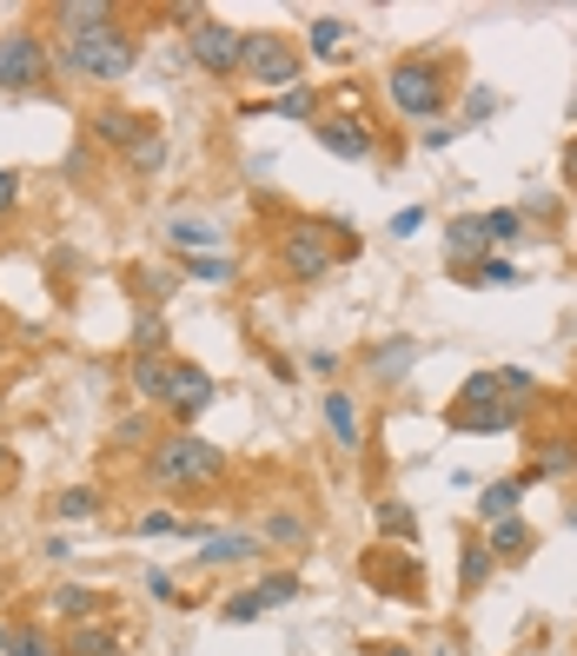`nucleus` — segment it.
<instances>
[{
	"label": "nucleus",
	"mask_w": 577,
	"mask_h": 656,
	"mask_svg": "<svg viewBox=\"0 0 577 656\" xmlns=\"http://www.w3.org/2000/svg\"><path fill=\"white\" fill-rule=\"evenodd\" d=\"M518 418H525V405L498 385V372H472L465 392H458L452 412H445V425H452L458 438H498V431H512Z\"/></svg>",
	"instance_id": "f257e3e1"
},
{
	"label": "nucleus",
	"mask_w": 577,
	"mask_h": 656,
	"mask_svg": "<svg viewBox=\"0 0 577 656\" xmlns=\"http://www.w3.org/2000/svg\"><path fill=\"white\" fill-rule=\"evenodd\" d=\"M146 471L166 485V491H199V485H213L219 471H226V458L206 445V438H193V431H179V438H159L153 445V458H146Z\"/></svg>",
	"instance_id": "f03ea898"
},
{
	"label": "nucleus",
	"mask_w": 577,
	"mask_h": 656,
	"mask_svg": "<svg viewBox=\"0 0 577 656\" xmlns=\"http://www.w3.org/2000/svg\"><path fill=\"white\" fill-rule=\"evenodd\" d=\"M133 33H120V27H100V33H86V40H66V66L80 73V80H126L133 73Z\"/></svg>",
	"instance_id": "7ed1b4c3"
},
{
	"label": "nucleus",
	"mask_w": 577,
	"mask_h": 656,
	"mask_svg": "<svg viewBox=\"0 0 577 656\" xmlns=\"http://www.w3.org/2000/svg\"><path fill=\"white\" fill-rule=\"evenodd\" d=\"M385 93H392V106H399L405 119H419V126H432L439 106H445V80H439L432 60H399V66L385 73Z\"/></svg>",
	"instance_id": "20e7f679"
},
{
	"label": "nucleus",
	"mask_w": 577,
	"mask_h": 656,
	"mask_svg": "<svg viewBox=\"0 0 577 656\" xmlns=\"http://www.w3.org/2000/svg\"><path fill=\"white\" fill-rule=\"evenodd\" d=\"M239 73L259 80V86H286V93H292L306 66H299V46H292L286 33H246V40H239Z\"/></svg>",
	"instance_id": "39448f33"
},
{
	"label": "nucleus",
	"mask_w": 577,
	"mask_h": 656,
	"mask_svg": "<svg viewBox=\"0 0 577 656\" xmlns=\"http://www.w3.org/2000/svg\"><path fill=\"white\" fill-rule=\"evenodd\" d=\"M239 27L233 20H219V13H199L193 27H186V53H193V66H206V73H239Z\"/></svg>",
	"instance_id": "423d86ee"
},
{
	"label": "nucleus",
	"mask_w": 577,
	"mask_h": 656,
	"mask_svg": "<svg viewBox=\"0 0 577 656\" xmlns=\"http://www.w3.org/2000/svg\"><path fill=\"white\" fill-rule=\"evenodd\" d=\"M279 259H286V272L299 279V285H319L326 272H332V246H326V232L312 226V219H292L286 232H279Z\"/></svg>",
	"instance_id": "0eeeda50"
},
{
	"label": "nucleus",
	"mask_w": 577,
	"mask_h": 656,
	"mask_svg": "<svg viewBox=\"0 0 577 656\" xmlns=\"http://www.w3.org/2000/svg\"><path fill=\"white\" fill-rule=\"evenodd\" d=\"M40 80H47V46H40V33H33V27L0 33V93H27V86H40Z\"/></svg>",
	"instance_id": "6e6552de"
},
{
	"label": "nucleus",
	"mask_w": 577,
	"mask_h": 656,
	"mask_svg": "<svg viewBox=\"0 0 577 656\" xmlns=\"http://www.w3.org/2000/svg\"><path fill=\"white\" fill-rule=\"evenodd\" d=\"M213 398H219V385H213V372H199V365H179V358H173V385H166V412H173L179 425H193L199 412H213Z\"/></svg>",
	"instance_id": "1a4fd4ad"
},
{
	"label": "nucleus",
	"mask_w": 577,
	"mask_h": 656,
	"mask_svg": "<svg viewBox=\"0 0 577 656\" xmlns=\"http://www.w3.org/2000/svg\"><path fill=\"white\" fill-rule=\"evenodd\" d=\"M312 133H319V146L326 153H339V159H352V166H365V159H379V146H372V133L359 126V119H312Z\"/></svg>",
	"instance_id": "9d476101"
},
{
	"label": "nucleus",
	"mask_w": 577,
	"mask_h": 656,
	"mask_svg": "<svg viewBox=\"0 0 577 656\" xmlns=\"http://www.w3.org/2000/svg\"><path fill=\"white\" fill-rule=\"evenodd\" d=\"M126 378H133V398H140V405H166V385H173V358H166V352H133Z\"/></svg>",
	"instance_id": "9b49d317"
},
{
	"label": "nucleus",
	"mask_w": 577,
	"mask_h": 656,
	"mask_svg": "<svg viewBox=\"0 0 577 656\" xmlns=\"http://www.w3.org/2000/svg\"><path fill=\"white\" fill-rule=\"evenodd\" d=\"M571 471H577V438H545L538 458L518 471V485L532 491V485H545V478H571Z\"/></svg>",
	"instance_id": "f8f14e48"
},
{
	"label": "nucleus",
	"mask_w": 577,
	"mask_h": 656,
	"mask_svg": "<svg viewBox=\"0 0 577 656\" xmlns=\"http://www.w3.org/2000/svg\"><path fill=\"white\" fill-rule=\"evenodd\" d=\"M53 27H60L66 40H86V33H100V27H113V0H60V7H53Z\"/></svg>",
	"instance_id": "ddd939ff"
},
{
	"label": "nucleus",
	"mask_w": 577,
	"mask_h": 656,
	"mask_svg": "<svg viewBox=\"0 0 577 656\" xmlns=\"http://www.w3.org/2000/svg\"><path fill=\"white\" fill-rule=\"evenodd\" d=\"M445 252H452V265H478V259L492 252V239H485V212H458V219L445 226Z\"/></svg>",
	"instance_id": "4468645a"
},
{
	"label": "nucleus",
	"mask_w": 577,
	"mask_h": 656,
	"mask_svg": "<svg viewBox=\"0 0 577 656\" xmlns=\"http://www.w3.org/2000/svg\"><path fill=\"white\" fill-rule=\"evenodd\" d=\"M140 133H153V126H146L133 106H100V113H93V139H100V146H120V153H126Z\"/></svg>",
	"instance_id": "2eb2a0df"
},
{
	"label": "nucleus",
	"mask_w": 577,
	"mask_h": 656,
	"mask_svg": "<svg viewBox=\"0 0 577 656\" xmlns=\"http://www.w3.org/2000/svg\"><path fill=\"white\" fill-rule=\"evenodd\" d=\"M219 239H226V232H219L213 219H186V212L166 219V246H179L186 259H193V252H219Z\"/></svg>",
	"instance_id": "dca6fc26"
},
{
	"label": "nucleus",
	"mask_w": 577,
	"mask_h": 656,
	"mask_svg": "<svg viewBox=\"0 0 577 656\" xmlns=\"http://www.w3.org/2000/svg\"><path fill=\"white\" fill-rule=\"evenodd\" d=\"M239 558H259V538H246V531H206L199 538V564L213 571V564H239Z\"/></svg>",
	"instance_id": "f3484780"
},
{
	"label": "nucleus",
	"mask_w": 577,
	"mask_h": 656,
	"mask_svg": "<svg viewBox=\"0 0 577 656\" xmlns=\"http://www.w3.org/2000/svg\"><path fill=\"white\" fill-rule=\"evenodd\" d=\"M47 611L66 617V624H93V611H106V597H100V591H80V584H60V591L47 597Z\"/></svg>",
	"instance_id": "a211bd4d"
},
{
	"label": "nucleus",
	"mask_w": 577,
	"mask_h": 656,
	"mask_svg": "<svg viewBox=\"0 0 577 656\" xmlns=\"http://www.w3.org/2000/svg\"><path fill=\"white\" fill-rule=\"evenodd\" d=\"M319 405H326V425H332V438H339L346 451H359V405H352V392H326Z\"/></svg>",
	"instance_id": "6ab92c4d"
},
{
	"label": "nucleus",
	"mask_w": 577,
	"mask_h": 656,
	"mask_svg": "<svg viewBox=\"0 0 577 656\" xmlns=\"http://www.w3.org/2000/svg\"><path fill=\"white\" fill-rule=\"evenodd\" d=\"M518 498H525V485H518V478L485 485V491H478V518H485V524H505V518H518Z\"/></svg>",
	"instance_id": "aec40b11"
},
{
	"label": "nucleus",
	"mask_w": 577,
	"mask_h": 656,
	"mask_svg": "<svg viewBox=\"0 0 577 656\" xmlns=\"http://www.w3.org/2000/svg\"><path fill=\"white\" fill-rule=\"evenodd\" d=\"M532 544H538V538H532V524H525V518H505V524H492V538H485V551H492V558H525Z\"/></svg>",
	"instance_id": "412c9836"
},
{
	"label": "nucleus",
	"mask_w": 577,
	"mask_h": 656,
	"mask_svg": "<svg viewBox=\"0 0 577 656\" xmlns=\"http://www.w3.org/2000/svg\"><path fill=\"white\" fill-rule=\"evenodd\" d=\"M66 656H120V637L106 624H73L66 631Z\"/></svg>",
	"instance_id": "4be33fe9"
},
{
	"label": "nucleus",
	"mask_w": 577,
	"mask_h": 656,
	"mask_svg": "<svg viewBox=\"0 0 577 656\" xmlns=\"http://www.w3.org/2000/svg\"><path fill=\"white\" fill-rule=\"evenodd\" d=\"M246 113H286V119H319L312 113V86L299 80L292 93H279V100H246Z\"/></svg>",
	"instance_id": "5701e85b"
},
{
	"label": "nucleus",
	"mask_w": 577,
	"mask_h": 656,
	"mask_svg": "<svg viewBox=\"0 0 577 656\" xmlns=\"http://www.w3.org/2000/svg\"><path fill=\"white\" fill-rule=\"evenodd\" d=\"M126 166H133L140 179H153V173L166 166V133H159V126H153V133H140V139L126 146Z\"/></svg>",
	"instance_id": "b1692460"
},
{
	"label": "nucleus",
	"mask_w": 577,
	"mask_h": 656,
	"mask_svg": "<svg viewBox=\"0 0 577 656\" xmlns=\"http://www.w3.org/2000/svg\"><path fill=\"white\" fill-rule=\"evenodd\" d=\"M379 531H385L392 544H412V538H419V518H412V504H405V498H379Z\"/></svg>",
	"instance_id": "393cba45"
},
{
	"label": "nucleus",
	"mask_w": 577,
	"mask_h": 656,
	"mask_svg": "<svg viewBox=\"0 0 577 656\" xmlns=\"http://www.w3.org/2000/svg\"><path fill=\"white\" fill-rule=\"evenodd\" d=\"M412 358H419V345H412V339H385V345H379L365 365H372V378H399Z\"/></svg>",
	"instance_id": "a878e982"
},
{
	"label": "nucleus",
	"mask_w": 577,
	"mask_h": 656,
	"mask_svg": "<svg viewBox=\"0 0 577 656\" xmlns=\"http://www.w3.org/2000/svg\"><path fill=\"white\" fill-rule=\"evenodd\" d=\"M492 564H498V558H492V551H485L478 538H465V564H458V591L472 597V591H478V584L492 577Z\"/></svg>",
	"instance_id": "bb28decb"
},
{
	"label": "nucleus",
	"mask_w": 577,
	"mask_h": 656,
	"mask_svg": "<svg viewBox=\"0 0 577 656\" xmlns=\"http://www.w3.org/2000/svg\"><path fill=\"white\" fill-rule=\"evenodd\" d=\"M485 239H492V246H518V239H525V212H518V206L485 212Z\"/></svg>",
	"instance_id": "cd10ccee"
},
{
	"label": "nucleus",
	"mask_w": 577,
	"mask_h": 656,
	"mask_svg": "<svg viewBox=\"0 0 577 656\" xmlns=\"http://www.w3.org/2000/svg\"><path fill=\"white\" fill-rule=\"evenodd\" d=\"M186 272H193L199 285H233V279H239V265H233V259H219V252H193V259H186Z\"/></svg>",
	"instance_id": "c85d7f7f"
},
{
	"label": "nucleus",
	"mask_w": 577,
	"mask_h": 656,
	"mask_svg": "<svg viewBox=\"0 0 577 656\" xmlns=\"http://www.w3.org/2000/svg\"><path fill=\"white\" fill-rule=\"evenodd\" d=\"M306 46H312V53H339V46H346V20H339V13H319V20L306 27Z\"/></svg>",
	"instance_id": "c756f323"
},
{
	"label": "nucleus",
	"mask_w": 577,
	"mask_h": 656,
	"mask_svg": "<svg viewBox=\"0 0 577 656\" xmlns=\"http://www.w3.org/2000/svg\"><path fill=\"white\" fill-rule=\"evenodd\" d=\"M93 511H100V491H93V485L60 491V518H66V524H80V518H93Z\"/></svg>",
	"instance_id": "7c9ffc66"
},
{
	"label": "nucleus",
	"mask_w": 577,
	"mask_h": 656,
	"mask_svg": "<svg viewBox=\"0 0 577 656\" xmlns=\"http://www.w3.org/2000/svg\"><path fill=\"white\" fill-rule=\"evenodd\" d=\"M299 591H306V584H299V577H292V571H272V577H266V584H259V604H292V597H299Z\"/></svg>",
	"instance_id": "2f4dec72"
},
{
	"label": "nucleus",
	"mask_w": 577,
	"mask_h": 656,
	"mask_svg": "<svg viewBox=\"0 0 577 656\" xmlns=\"http://www.w3.org/2000/svg\"><path fill=\"white\" fill-rule=\"evenodd\" d=\"M159 345H166V319L140 312V325H133V352H159Z\"/></svg>",
	"instance_id": "473e14b6"
},
{
	"label": "nucleus",
	"mask_w": 577,
	"mask_h": 656,
	"mask_svg": "<svg viewBox=\"0 0 577 656\" xmlns=\"http://www.w3.org/2000/svg\"><path fill=\"white\" fill-rule=\"evenodd\" d=\"M498 385H505V392H512L518 405H532V392H538V378H532L525 365H505V372H498Z\"/></svg>",
	"instance_id": "72a5a7b5"
},
{
	"label": "nucleus",
	"mask_w": 577,
	"mask_h": 656,
	"mask_svg": "<svg viewBox=\"0 0 577 656\" xmlns=\"http://www.w3.org/2000/svg\"><path fill=\"white\" fill-rule=\"evenodd\" d=\"M173 531H186L173 511H146V518H140V538H173Z\"/></svg>",
	"instance_id": "f704fd0d"
},
{
	"label": "nucleus",
	"mask_w": 577,
	"mask_h": 656,
	"mask_svg": "<svg viewBox=\"0 0 577 656\" xmlns=\"http://www.w3.org/2000/svg\"><path fill=\"white\" fill-rule=\"evenodd\" d=\"M266 538L272 544H306V524L299 518H266Z\"/></svg>",
	"instance_id": "c9c22d12"
},
{
	"label": "nucleus",
	"mask_w": 577,
	"mask_h": 656,
	"mask_svg": "<svg viewBox=\"0 0 577 656\" xmlns=\"http://www.w3.org/2000/svg\"><path fill=\"white\" fill-rule=\"evenodd\" d=\"M259 611H266V604H259V591H246V597H233V604H226V624H253Z\"/></svg>",
	"instance_id": "e433bc0d"
},
{
	"label": "nucleus",
	"mask_w": 577,
	"mask_h": 656,
	"mask_svg": "<svg viewBox=\"0 0 577 656\" xmlns=\"http://www.w3.org/2000/svg\"><path fill=\"white\" fill-rule=\"evenodd\" d=\"M419 139H425V146H432V153H445V146H452V139H458V126H452V119H432V126H425V133H419Z\"/></svg>",
	"instance_id": "4c0bfd02"
},
{
	"label": "nucleus",
	"mask_w": 577,
	"mask_h": 656,
	"mask_svg": "<svg viewBox=\"0 0 577 656\" xmlns=\"http://www.w3.org/2000/svg\"><path fill=\"white\" fill-rule=\"evenodd\" d=\"M7 656H47V637L40 631H13V650Z\"/></svg>",
	"instance_id": "58836bf2"
},
{
	"label": "nucleus",
	"mask_w": 577,
	"mask_h": 656,
	"mask_svg": "<svg viewBox=\"0 0 577 656\" xmlns=\"http://www.w3.org/2000/svg\"><path fill=\"white\" fill-rule=\"evenodd\" d=\"M13 206H20V173H7V166H0V219H7Z\"/></svg>",
	"instance_id": "ea45409f"
},
{
	"label": "nucleus",
	"mask_w": 577,
	"mask_h": 656,
	"mask_svg": "<svg viewBox=\"0 0 577 656\" xmlns=\"http://www.w3.org/2000/svg\"><path fill=\"white\" fill-rule=\"evenodd\" d=\"M465 113H472V119H485V113H498V93H478V86H472V93H465Z\"/></svg>",
	"instance_id": "a19ab883"
},
{
	"label": "nucleus",
	"mask_w": 577,
	"mask_h": 656,
	"mask_svg": "<svg viewBox=\"0 0 577 656\" xmlns=\"http://www.w3.org/2000/svg\"><path fill=\"white\" fill-rule=\"evenodd\" d=\"M425 226V206H405L399 219H392V239H405V232H419Z\"/></svg>",
	"instance_id": "79ce46f5"
},
{
	"label": "nucleus",
	"mask_w": 577,
	"mask_h": 656,
	"mask_svg": "<svg viewBox=\"0 0 577 656\" xmlns=\"http://www.w3.org/2000/svg\"><path fill=\"white\" fill-rule=\"evenodd\" d=\"M518 212H538V219H558V199H552V192H532V199H525Z\"/></svg>",
	"instance_id": "37998d69"
},
{
	"label": "nucleus",
	"mask_w": 577,
	"mask_h": 656,
	"mask_svg": "<svg viewBox=\"0 0 577 656\" xmlns=\"http://www.w3.org/2000/svg\"><path fill=\"white\" fill-rule=\"evenodd\" d=\"M199 13H206V7H193V0H179V7H166V20H173V27H193Z\"/></svg>",
	"instance_id": "c03bdc74"
},
{
	"label": "nucleus",
	"mask_w": 577,
	"mask_h": 656,
	"mask_svg": "<svg viewBox=\"0 0 577 656\" xmlns=\"http://www.w3.org/2000/svg\"><path fill=\"white\" fill-rule=\"evenodd\" d=\"M146 591H153V597H159V604H173V597H179V591H173V577H166V571H153V577H146Z\"/></svg>",
	"instance_id": "a18cd8bd"
},
{
	"label": "nucleus",
	"mask_w": 577,
	"mask_h": 656,
	"mask_svg": "<svg viewBox=\"0 0 577 656\" xmlns=\"http://www.w3.org/2000/svg\"><path fill=\"white\" fill-rule=\"evenodd\" d=\"M306 365H312V372H319V378H332V372H339V352H312V358H306Z\"/></svg>",
	"instance_id": "49530a36"
},
{
	"label": "nucleus",
	"mask_w": 577,
	"mask_h": 656,
	"mask_svg": "<svg viewBox=\"0 0 577 656\" xmlns=\"http://www.w3.org/2000/svg\"><path fill=\"white\" fill-rule=\"evenodd\" d=\"M365 656H419L412 644H365Z\"/></svg>",
	"instance_id": "de8ad7c7"
},
{
	"label": "nucleus",
	"mask_w": 577,
	"mask_h": 656,
	"mask_svg": "<svg viewBox=\"0 0 577 656\" xmlns=\"http://www.w3.org/2000/svg\"><path fill=\"white\" fill-rule=\"evenodd\" d=\"M565 186H577V133H571V146H565Z\"/></svg>",
	"instance_id": "09e8293b"
},
{
	"label": "nucleus",
	"mask_w": 577,
	"mask_h": 656,
	"mask_svg": "<svg viewBox=\"0 0 577 656\" xmlns=\"http://www.w3.org/2000/svg\"><path fill=\"white\" fill-rule=\"evenodd\" d=\"M13 650V631H7V624H0V656Z\"/></svg>",
	"instance_id": "8fccbe9b"
},
{
	"label": "nucleus",
	"mask_w": 577,
	"mask_h": 656,
	"mask_svg": "<svg viewBox=\"0 0 577 656\" xmlns=\"http://www.w3.org/2000/svg\"><path fill=\"white\" fill-rule=\"evenodd\" d=\"M565 518H571V531H577V504H571V511H565Z\"/></svg>",
	"instance_id": "3c124183"
},
{
	"label": "nucleus",
	"mask_w": 577,
	"mask_h": 656,
	"mask_svg": "<svg viewBox=\"0 0 577 656\" xmlns=\"http://www.w3.org/2000/svg\"><path fill=\"white\" fill-rule=\"evenodd\" d=\"M0 471H7V445H0Z\"/></svg>",
	"instance_id": "603ef678"
}]
</instances>
